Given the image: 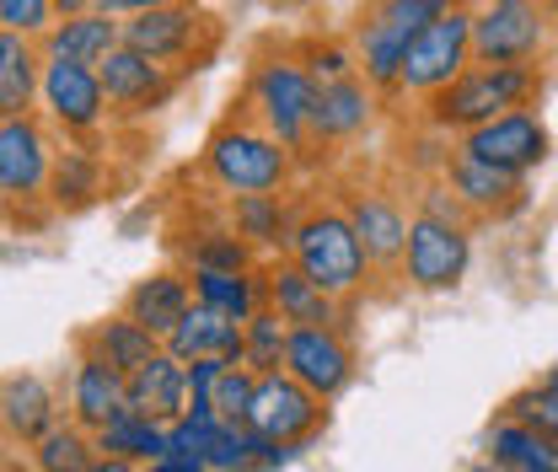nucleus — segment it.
<instances>
[{
	"instance_id": "423d86ee",
	"label": "nucleus",
	"mask_w": 558,
	"mask_h": 472,
	"mask_svg": "<svg viewBox=\"0 0 558 472\" xmlns=\"http://www.w3.org/2000/svg\"><path fill=\"white\" fill-rule=\"evenodd\" d=\"M54 150H60V135L49 130L44 113L0 119V199H5V226H22V231L54 226V209H49Z\"/></svg>"
},
{
	"instance_id": "9d476101",
	"label": "nucleus",
	"mask_w": 558,
	"mask_h": 472,
	"mask_svg": "<svg viewBox=\"0 0 558 472\" xmlns=\"http://www.w3.org/2000/svg\"><path fill=\"white\" fill-rule=\"evenodd\" d=\"M473 274V226L457 220H435V215H409V242H403V264L398 285L414 295H451L462 290Z\"/></svg>"
},
{
	"instance_id": "f257e3e1",
	"label": "nucleus",
	"mask_w": 558,
	"mask_h": 472,
	"mask_svg": "<svg viewBox=\"0 0 558 472\" xmlns=\"http://www.w3.org/2000/svg\"><path fill=\"white\" fill-rule=\"evenodd\" d=\"M301 161L295 150H284L253 113L231 108L215 130L205 135L199 150V183L215 199H236V194H290L301 189Z\"/></svg>"
},
{
	"instance_id": "f03ea898",
	"label": "nucleus",
	"mask_w": 558,
	"mask_h": 472,
	"mask_svg": "<svg viewBox=\"0 0 558 472\" xmlns=\"http://www.w3.org/2000/svg\"><path fill=\"white\" fill-rule=\"evenodd\" d=\"M312 102H317V81L306 75V65L295 60L290 44L269 38L264 49H253L236 108L253 113L284 150H295L306 178H312Z\"/></svg>"
},
{
	"instance_id": "de8ad7c7",
	"label": "nucleus",
	"mask_w": 558,
	"mask_h": 472,
	"mask_svg": "<svg viewBox=\"0 0 558 472\" xmlns=\"http://www.w3.org/2000/svg\"><path fill=\"white\" fill-rule=\"evenodd\" d=\"M0 231H5V199H0Z\"/></svg>"
},
{
	"instance_id": "4be33fe9",
	"label": "nucleus",
	"mask_w": 558,
	"mask_h": 472,
	"mask_svg": "<svg viewBox=\"0 0 558 472\" xmlns=\"http://www.w3.org/2000/svg\"><path fill=\"white\" fill-rule=\"evenodd\" d=\"M167 253H172L178 269H258V264H264V258L231 231L226 199L209 204L205 220L194 215L189 226H178V231L167 237Z\"/></svg>"
},
{
	"instance_id": "412c9836",
	"label": "nucleus",
	"mask_w": 558,
	"mask_h": 472,
	"mask_svg": "<svg viewBox=\"0 0 558 472\" xmlns=\"http://www.w3.org/2000/svg\"><path fill=\"white\" fill-rule=\"evenodd\" d=\"M65 419V392L49 382V376H38V371H11V376H0V440L5 446H33V440H44L54 424Z\"/></svg>"
},
{
	"instance_id": "e433bc0d",
	"label": "nucleus",
	"mask_w": 558,
	"mask_h": 472,
	"mask_svg": "<svg viewBox=\"0 0 558 472\" xmlns=\"http://www.w3.org/2000/svg\"><path fill=\"white\" fill-rule=\"evenodd\" d=\"M253 392H258V371H247L242 360H231V365L220 371V382H215V398H209V408H215L220 419H231V424H247Z\"/></svg>"
},
{
	"instance_id": "c756f323",
	"label": "nucleus",
	"mask_w": 558,
	"mask_h": 472,
	"mask_svg": "<svg viewBox=\"0 0 558 472\" xmlns=\"http://www.w3.org/2000/svg\"><path fill=\"white\" fill-rule=\"evenodd\" d=\"M38 81H44V49H38V38L0 27V119L38 113Z\"/></svg>"
},
{
	"instance_id": "49530a36",
	"label": "nucleus",
	"mask_w": 558,
	"mask_h": 472,
	"mask_svg": "<svg viewBox=\"0 0 558 472\" xmlns=\"http://www.w3.org/2000/svg\"><path fill=\"white\" fill-rule=\"evenodd\" d=\"M554 11V55H558V5H548Z\"/></svg>"
},
{
	"instance_id": "ea45409f",
	"label": "nucleus",
	"mask_w": 558,
	"mask_h": 472,
	"mask_svg": "<svg viewBox=\"0 0 558 472\" xmlns=\"http://www.w3.org/2000/svg\"><path fill=\"white\" fill-rule=\"evenodd\" d=\"M108 16H135V11H150V5H172V0H97Z\"/></svg>"
},
{
	"instance_id": "bb28decb",
	"label": "nucleus",
	"mask_w": 558,
	"mask_h": 472,
	"mask_svg": "<svg viewBox=\"0 0 558 472\" xmlns=\"http://www.w3.org/2000/svg\"><path fill=\"white\" fill-rule=\"evenodd\" d=\"M124 408H135L156 424H172L189 413V365L167 349H156L135 376H124Z\"/></svg>"
},
{
	"instance_id": "473e14b6",
	"label": "nucleus",
	"mask_w": 558,
	"mask_h": 472,
	"mask_svg": "<svg viewBox=\"0 0 558 472\" xmlns=\"http://www.w3.org/2000/svg\"><path fill=\"white\" fill-rule=\"evenodd\" d=\"M92 446L108 451V457H124V462L145 468V462H156V457L167 451V424L145 419V413H135V408H119V413L92 435Z\"/></svg>"
},
{
	"instance_id": "ddd939ff",
	"label": "nucleus",
	"mask_w": 558,
	"mask_h": 472,
	"mask_svg": "<svg viewBox=\"0 0 558 472\" xmlns=\"http://www.w3.org/2000/svg\"><path fill=\"white\" fill-rule=\"evenodd\" d=\"M38 113L49 119V130L60 140H108L113 135V113H108V92H102L97 65L44 60Z\"/></svg>"
},
{
	"instance_id": "f8f14e48",
	"label": "nucleus",
	"mask_w": 558,
	"mask_h": 472,
	"mask_svg": "<svg viewBox=\"0 0 558 472\" xmlns=\"http://www.w3.org/2000/svg\"><path fill=\"white\" fill-rule=\"evenodd\" d=\"M102 75V92H108V113H113V130H145L161 108L178 102V92L189 86L183 75L150 55H140L130 44L108 49V60L97 65Z\"/></svg>"
},
{
	"instance_id": "a18cd8bd",
	"label": "nucleus",
	"mask_w": 558,
	"mask_h": 472,
	"mask_svg": "<svg viewBox=\"0 0 558 472\" xmlns=\"http://www.w3.org/2000/svg\"><path fill=\"white\" fill-rule=\"evenodd\" d=\"M279 11H295V5H306V0H275Z\"/></svg>"
},
{
	"instance_id": "79ce46f5",
	"label": "nucleus",
	"mask_w": 558,
	"mask_h": 472,
	"mask_svg": "<svg viewBox=\"0 0 558 472\" xmlns=\"http://www.w3.org/2000/svg\"><path fill=\"white\" fill-rule=\"evenodd\" d=\"M537 382H543V392H548V398H554V408H558V365H548Z\"/></svg>"
},
{
	"instance_id": "4c0bfd02",
	"label": "nucleus",
	"mask_w": 558,
	"mask_h": 472,
	"mask_svg": "<svg viewBox=\"0 0 558 472\" xmlns=\"http://www.w3.org/2000/svg\"><path fill=\"white\" fill-rule=\"evenodd\" d=\"M54 16H60L54 0H0V27L27 33V38H44L54 27Z\"/></svg>"
},
{
	"instance_id": "aec40b11",
	"label": "nucleus",
	"mask_w": 558,
	"mask_h": 472,
	"mask_svg": "<svg viewBox=\"0 0 558 472\" xmlns=\"http://www.w3.org/2000/svg\"><path fill=\"white\" fill-rule=\"evenodd\" d=\"M264 306H275L290 328H344V334H354V306L328 295L290 258H269L264 264Z\"/></svg>"
},
{
	"instance_id": "cd10ccee",
	"label": "nucleus",
	"mask_w": 558,
	"mask_h": 472,
	"mask_svg": "<svg viewBox=\"0 0 558 472\" xmlns=\"http://www.w3.org/2000/svg\"><path fill=\"white\" fill-rule=\"evenodd\" d=\"M161 349L178 354L183 365H189V360H242V323L194 301V306L183 312V323L161 338Z\"/></svg>"
},
{
	"instance_id": "c85d7f7f",
	"label": "nucleus",
	"mask_w": 558,
	"mask_h": 472,
	"mask_svg": "<svg viewBox=\"0 0 558 472\" xmlns=\"http://www.w3.org/2000/svg\"><path fill=\"white\" fill-rule=\"evenodd\" d=\"M75 349L97 354V360L113 365L119 376H135L140 365L161 349V338L145 334L135 317H124V312H108V317H97V323H86V328L75 334Z\"/></svg>"
},
{
	"instance_id": "b1692460",
	"label": "nucleus",
	"mask_w": 558,
	"mask_h": 472,
	"mask_svg": "<svg viewBox=\"0 0 558 472\" xmlns=\"http://www.w3.org/2000/svg\"><path fill=\"white\" fill-rule=\"evenodd\" d=\"M119 44H124V16H108L102 5L54 16V27L38 38L44 60H65V65H102L108 49Z\"/></svg>"
},
{
	"instance_id": "0eeeda50",
	"label": "nucleus",
	"mask_w": 558,
	"mask_h": 472,
	"mask_svg": "<svg viewBox=\"0 0 558 472\" xmlns=\"http://www.w3.org/2000/svg\"><path fill=\"white\" fill-rule=\"evenodd\" d=\"M124 44L150 55V60H161V65H172L183 81H194L220 55L226 27L199 0H172V5H150V11L124 16Z\"/></svg>"
},
{
	"instance_id": "2eb2a0df",
	"label": "nucleus",
	"mask_w": 558,
	"mask_h": 472,
	"mask_svg": "<svg viewBox=\"0 0 558 472\" xmlns=\"http://www.w3.org/2000/svg\"><path fill=\"white\" fill-rule=\"evenodd\" d=\"M328 408L317 392H306L290 371H269L258 376V392H253V408H247V429H258L264 440H279V446H317L323 429H328Z\"/></svg>"
},
{
	"instance_id": "37998d69",
	"label": "nucleus",
	"mask_w": 558,
	"mask_h": 472,
	"mask_svg": "<svg viewBox=\"0 0 558 472\" xmlns=\"http://www.w3.org/2000/svg\"><path fill=\"white\" fill-rule=\"evenodd\" d=\"M54 5H60V16H65V11H86V5H97V0H54Z\"/></svg>"
},
{
	"instance_id": "6e6552de",
	"label": "nucleus",
	"mask_w": 558,
	"mask_h": 472,
	"mask_svg": "<svg viewBox=\"0 0 558 472\" xmlns=\"http://www.w3.org/2000/svg\"><path fill=\"white\" fill-rule=\"evenodd\" d=\"M333 199L344 204L349 226L371 258L376 279H398V264H403V242H409V194L387 178H365V172H349L333 183Z\"/></svg>"
},
{
	"instance_id": "72a5a7b5",
	"label": "nucleus",
	"mask_w": 558,
	"mask_h": 472,
	"mask_svg": "<svg viewBox=\"0 0 558 472\" xmlns=\"http://www.w3.org/2000/svg\"><path fill=\"white\" fill-rule=\"evenodd\" d=\"M92 457H97L92 435H86L81 424H70V419H60L44 440L27 446V468L33 472H81Z\"/></svg>"
},
{
	"instance_id": "8fccbe9b",
	"label": "nucleus",
	"mask_w": 558,
	"mask_h": 472,
	"mask_svg": "<svg viewBox=\"0 0 558 472\" xmlns=\"http://www.w3.org/2000/svg\"><path fill=\"white\" fill-rule=\"evenodd\" d=\"M548 5H558V0H548Z\"/></svg>"
},
{
	"instance_id": "393cba45",
	"label": "nucleus",
	"mask_w": 558,
	"mask_h": 472,
	"mask_svg": "<svg viewBox=\"0 0 558 472\" xmlns=\"http://www.w3.org/2000/svg\"><path fill=\"white\" fill-rule=\"evenodd\" d=\"M189 306H194V285H189V269H178V264H161V269L140 274L135 285L124 290V301H119V312L135 317L140 328L156 338L172 334Z\"/></svg>"
},
{
	"instance_id": "7ed1b4c3",
	"label": "nucleus",
	"mask_w": 558,
	"mask_h": 472,
	"mask_svg": "<svg viewBox=\"0 0 558 472\" xmlns=\"http://www.w3.org/2000/svg\"><path fill=\"white\" fill-rule=\"evenodd\" d=\"M284 258L306 279H317L328 295L349 301V306L376 285V269H371V258H365V247H360V237L349 226L344 204L333 199V194H317V189L301 194V215H295V231H290Z\"/></svg>"
},
{
	"instance_id": "58836bf2",
	"label": "nucleus",
	"mask_w": 558,
	"mask_h": 472,
	"mask_svg": "<svg viewBox=\"0 0 558 472\" xmlns=\"http://www.w3.org/2000/svg\"><path fill=\"white\" fill-rule=\"evenodd\" d=\"M140 472H209L199 457H183V451H161L156 462H145Z\"/></svg>"
},
{
	"instance_id": "a19ab883",
	"label": "nucleus",
	"mask_w": 558,
	"mask_h": 472,
	"mask_svg": "<svg viewBox=\"0 0 558 472\" xmlns=\"http://www.w3.org/2000/svg\"><path fill=\"white\" fill-rule=\"evenodd\" d=\"M81 472H140V468H135V462H124V457H108V451H97V457H92V462H86Z\"/></svg>"
},
{
	"instance_id": "c9c22d12",
	"label": "nucleus",
	"mask_w": 558,
	"mask_h": 472,
	"mask_svg": "<svg viewBox=\"0 0 558 472\" xmlns=\"http://www.w3.org/2000/svg\"><path fill=\"white\" fill-rule=\"evenodd\" d=\"M295 49V60L306 65V75L317 81V86H328V81H344L354 75V49H349L344 33H306V38H295L290 44Z\"/></svg>"
},
{
	"instance_id": "4468645a",
	"label": "nucleus",
	"mask_w": 558,
	"mask_h": 472,
	"mask_svg": "<svg viewBox=\"0 0 558 472\" xmlns=\"http://www.w3.org/2000/svg\"><path fill=\"white\" fill-rule=\"evenodd\" d=\"M381 113H387V97L360 70L344 75V81L317 86V102H312V172H317V150L339 156L349 145L371 140V130L381 124Z\"/></svg>"
},
{
	"instance_id": "20e7f679",
	"label": "nucleus",
	"mask_w": 558,
	"mask_h": 472,
	"mask_svg": "<svg viewBox=\"0 0 558 472\" xmlns=\"http://www.w3.org/2000/svg\"><path fill=\"white\" fill-rule=\"evenodd\" d=\"M548 92V70L537 65H468L451 86H440L435 97H424L414 108L418 124L440 130V135L462 140L488 119L510 113V108H537Z\"/></svg>"
},
{
	"instance_id": "9b49d317",
	"label": "nucleus",
	"mask_w": 558,
	"mask_h": 472,
	"mask_svg": "<svg viewBox=\"0 0 558 472\" xmlns=\"http://www.w3.org/2000/svg\"><path fill=\"white\" fill-rule=\"evenodd\" d=\"M468 65H473V5H451L446 16H435L414 44H409L392 102L418 108L424 97H435L440 86H451Z\"/></svg>"
},
{
	"instance_id": "a878e982",
	"label": "nucleus",
	"mask_w": 558,
	"mask_h": 472,
	"mask_svg": "<svg viewBox=\"0 0 558 472\" xmlns=\"http://www.w3.org/2000/svg\"><path fill=\"white\" fill-rule=\"evenodd\" d=\"M119 408H124V376H119L113 365H102L97 354L75 349L70 376H65V419L81 424L86 435H97Z\"/></svg>"
},
{
	"instance_id": "1a4fd4ad",
	"label": "nucleus",
	"mask_w": 558,
	"mask_h": 472,
	"mask_svg": "<svg viewBox=\"0 0 558 472\" xmlns=\"http://www.w3.org/2000/svg\"><path fill=\"white\" fill-rule=\"evenodd\" d=\"M554 55L548 0H473V65H537Z\"/></svg>"
},
{
	"instance_id": "a211bd4d",
	"label": "nucleus",
	"mask_w": 558,
	"mask_h": 472,
	"mask_svg": "<svg viewBox=\"0 0 558 472\" xmlns=\"http://www.w3.org/2000/svg\"><path fill=\"white\" fill-rule=\"evenodd\" d=\"M440 183L473 215V226H499V220L521 215L526 199H532V194H526V178H510V172L488 167V161H478V156L462 150V145H451V156H446V167H440Z\"/></svg>"
},
{
	"instance_id": "6ab92c4d",
	"label": "nucleus",
	"mask_w": 558,
	"mask_h": 472,
	"mask_svg": "<svg viewBox=\"0 0 558 472\" xmlns=\"http://www.w3.org/2000/svg\"><path fill=\"white\" fill-rule=\"evenodd\" d=\"M108 189H113V150H108V140H60L54 172H49V209H54V220L102 204Z\"/></svg>"
},
{
	"instance_id": "dca6fc26",
	"label": "nucleus",
	"mask_w": 558,
	"mask_h": 472,
	"mask_svg": "<svg viewBox=\"0 0 558 472\" xmlns=\"http://www.w3.org/2000/svg\"><path fill=\"white\" fill-rule=\"evenodd\" d=\"M457 145L473 150L488 167L510 172V178H532V172L548 167V156H554V130H548V119H543L537 108H510V113L488 119L478 130H468Z\"/></svg>"
},
{
	"instance_id": "2f4dec72",
	"label": "nucleus",
	"mask_w": 558,
	"mask_h": 472,
	"mask_svg": "<svg viewBox=\"0 0 558 472\" xmlns=\"http://www.w3.org/2000/svg\"><path fill=\"white\" fill-rule=\"evenodd\" d=\"M189 285L199 306H215L236 323H247L264 306V264L258 269H189Z\"/></svg>"
},
{
	"instance_id": "7c9ffc66",
	"label": "nucleus",
	"mask_w": 558,
	"mask_h": 472,
	"mask_svg": "<svg viewBox=\"0 0 558 472\" xmlns=\"http://www.w3.org/2000/svg\"><path fill=\"white\" fill-rule=\"evenodd\" d=\"M484 451L499 472H558L554 435H543V429H532V424H521V419H510V413H499V419L488 424Z\"/></svg>"
},
{
	"instance_id": "39448f33",
	"label": "nucleus",
	"mask_w": 558,
	"mask_h": 472,
	"mask_svg": "<svg viewBox=\"0 0 558 472\" xmlns=\"http://www.w3.org/2000/svg\"><path fill=\"white\" fill-rule=\"evenodd\" d=\"M451 5H473V0H360L354 16H349V49H354V65L360 75L392 102L398 97V70L403 55L418 33L446 16Z\"/></svg>"
},
{
	"instance_id": "09e8293b",
	"label": "nucleus",
	"mask_w": 558,
	"mask_h": 472,
	"mask_svg": "<svg viewBox=\"0 0 558 472\" xmlns=\"http://www.w3.org/2000/svg\"><path fill=\"white\" fill-rule=\"evenodd\" d=\"M5 472H22V468H5Z\"/></svg>"
},
{
	"instance_id": "5701e85b",
	"label": "nucleus",
	"mask_w": 558,
	"mask_h": 472,
	"mask_svg": "<svg viewBox=\"0 0 558 472\" xmlns=\"http://www.w3.org/2000/svg\"><path fill=\"white\" fill-rule=\"evenodd\" d=\"M301 194H306V183L290 189V194H236V199H226V220L269 264V258H284V247H290V231H295V215H301Z\"/></svg>"
},
{
	"instance_id": "f3484780",
	"label": "nucleus",
	"mask_w": 558,
	"mask_h": 472,
	"mask_svg": "<svg viewBox=\"0 0 558 472\" xmlns=\"http://www.w3.org/2000/svg\"><path fill=\"white\" fill-rule=\"evenodd\" d=\"M284 371H290L306 392H317L323 403H339L349 387L360 382L354 334H344V328H290Z\"/></svg>"
},
{
	"instance_id": "c03bdc74",
	"label": "nucleus",
	"mask_w": 558,
	"mask_h": 472,
	"mask_svg": "<svg viewBox=\"0 0 558 472\" xmlns=\"http://www.w3.org/2000/svg\"><path fill=\"white\" fill-rule=\"evenodd\" d=\"M462 472H499V468H494V462H488V457H484V462H468V468H462Z\"/></svg>"
},
{
	"instance_id": "f704fd0d",
	"label": "nucleus",
	"mask_w": 558,
	"mask_h": 472,
	"mask_svg": "<svg viewBox=\"0 0 558 472\" xmlns=\"http://www.w3.org/2000/svg\"><path fill=\"white\" fill-rule=\"evenodd\" d=\"M284 343H290V323L279 317L275 306H258L247 323H242V365L269 376V371H284Z\"/></svg>"
}]
</instances>
